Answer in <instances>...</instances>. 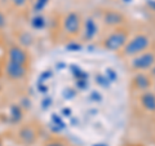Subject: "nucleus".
<instances>
[{
  "mask_svg": "<svg viewBox=\"0 0 155 146\" xmlns=\"http://www.w3.org/2000/svg\"><path fill=\"white\" fill-rule=\"evenodd\" d=\"M150 45V38L145 34H138L134 38H132L129 41L125 43L123 47V53L124 56L130 57V56H137L140 53L145 52Z\"/></svg>",
  "mask_w": 155,
  "mask_h": 146,
  "instance_id": "obj_1",
  "label": "nucleus"
},
{
  "mask_svg": "<svg viewBox=\"0 0 155 146\" xmlns=\"http://www.w3.org/2000/svg\"><path fill=\"white\" fill-rule=\"evenodd\" d=\"M127 41L128 32L123 28H119V30H115L113 34H110L104 40V48L107 51H118L120 48H123Z\"/></svg>",
  "mask_w": 155,
  "mask_h": 146,
  "instance_id": "obj_2",
  "label": "nucleus"
},
{
  "mask_svg": "<svg viewBox=\"0 0 155 146\" xmlns=\"http://www.w3.org/2000/svg\"><path fill=\"white\" fill-rule=\"evenodd\" d=\"M154 64H155V53L154 52H143L133 58L132 62H130V66H132V69H134V70L141 71V70L150 69Z\"/></svg>",
  "mask_w": 155,
  "mask_h": 146,
  "instance_id": "obj_3",
  "label": "nucleus"
},
{
  "mask_svg": "<svg viewBox=\"0 0 155 146\" xmlns=\"http://www.w3.org/2000/svg\"><path fill=\"white\" fill-rule=\"evenodd\" d=\"M81 28V17L79 13L70 12L64 19V30L69 35H78Z\"/></svg>",
  "mask_w": 155,
  "mask_h": 146,
  "instance_id": "obj_4",
  "label": "nucleus"
},
{
  "mask_svg": "<svg viewBox=\"0 0 155 146\" xmlns=\"http://www.w3.org/2000/svg\"><path fill=\"white\" fill-rule=\"evenodd\" d=\"M26 72H27V70H26L25 65H19V64H16V62L8 61V64L5 66V74L9 79H12V80L22 79V78L26 75Z\"/></svg>",
  "mask_w": 155,
  "mask_h": 146,
  "instance_id": "obj_5",
  "label": "nucleus"
},
{
  "mask_svg": "<svg viewBox=\"0 0 155 146\" xmlns=\"http://www.w3.org/2000/svg\"><path fill=\"white\" fill-rule=\"evenodd\" d=\"M9 61L16 62V64H19V65H26L28 61V56L22 48L14 45L9 49Z\"/></svg>",
  "mask_w": 155,
  "mask_h": 146,
  "instance_id": "obj_6",
  "label": "nucleus"
},
{
  "mask_svg": "<svg viewBox=\"0 0 155 146\" xmlns=\"http://www.w3.org/2000/svg\"><path fill=\"white\" fill-rule=\"evenodd\" d=\"M97 32H98V26H97L96 21L92 17H88L84 21V40L91 41L96 38Z\"/></svg>",
  "mask_w": 155,
  "mask_h": 146,
  "instance_id": "obj_7",
  "label": "nucleus"
},
{
  "mask_svg": "<svg viewBox=\"0 0 155 146\" xmlns=\"http://www.w3.org/2000/svg\"><path fill=\"white\" fill-rule=\"evenodd\" d=\"M104 22L105 25L107 26H119L124 22V17L123 14H120L119 12H115V11H107L104 14Z\"/></svg>",
  "mask_w": 155,
  "mask_h": 146,
  "instance_id": "obj_8",
  "label": "nucleus"
},
{
  "mask_svg": "<svg viewBox=\"0 0 155 146\" xmlns=\"http://www.w3.org/2000/svg\"><path fill=\"white\" fill-rule=\"evenodd\" d=\"M140 102H141L142 108L146 111H150V113L155 111V93H153V92L150 91L143 92L141 97H140Z\"/></svg>",
  "mask_w": 155,
  "mask_h": 146,
  "instance_id": "obj_9",
  "label": "nucleus"
},
{
  "mask_svg": "<svg viewBox=\"0 0 155 146\" xmlns=\"http://www.w3.org/2000/svg\"><path fill=\"white\" fill-rule=\"evenodd\" d=\"M133 84L140 91H146L151 85V79L143 72H138L137 75L133 78Z\"/></svg>",
  "mask_w": 155,
  "mask_h": 146,
  "instance_id": "obj_10",
  "label": "nucleus"
},
{
  "mask_svg": "<svg viewBox=\"0 0 155 146\" xmlns=\"http://www.w3.org/2000/svg\"><path fill=\"white\" fill-rule=\"evenodd\" d=\"M19 137H21V140L25 144L31 145L34 141L36 140V132L31 127H23L21 131H19Z\"/></svg>",
  "mask_w": 155,
  "mask_h": 146,
  "instance_id": "obj_11",
  "label": "nucleus"
},
{
  "mask_svg": "<svg viewBox=\"0 0 155 146\" xmlns=\"http://www.w3.org/2000/svg\"><path fill=\"white\" fill-rule=\"evenodd\" d=\"M45 18L43 17V16H35L32 18V21H31V25L34 28H36V30H41V28H44L45 27Z\"/></svg>",
  "mask_w": 155,
  "mask_h": 146,
  "instance_id": "obj_12",
  "label": "nucleus"
},
{
  "mask_svg": "<svg viewBox=\"0 0 155 146\" xmlns=\"http://www.w3.org/2000/svg\"><path fill=\"white\" fill-rule=\"evenodd\" d=\"M96 81H97V84L101 85V87H104V88H109L110 87V80L106 78L105 75H96Z\"/></svg>",
  "mask_w": 155,
  "mask_h": 146,
  "instance_id": "obj_13",
  "label": "nucleus"
},
{
  "mask_svg": "<svg viewBox=\"0 0 155 146\" xmlns=\"http://www.w3.org/2000/svg\"><path fill=\"white\" fill-rule=\"evenodd\" d=\"M48 2H49V0H36V2H35V5H34V12H35V13L41 12L43 9L45 8V5L48 4Z\"/></svg>",
  "mask_w": 155,
  "mask_h": 146,
  "instance_id": "obj_14",
  "label": "nucleus"
},
{
  "mask_svg": "<svg viewBox=\"0 0 155 146\" xmlns=\"http://www.w3.org/2000/svg\"><path fill=\"white\" fill-rule=\"evenodd\" d=\"M81 47L80 44H78V43H69V44L66 45V51H69V52H79V51H81Z\"/></svg>",
  "mask_w": 155,
  "mask_h": 146,
  "instance_id": "obj_15",
  "label": "nucleus"
},
{
  "mask_svg": "<svg viewBox=\"0 0 155 146\" xmlns=\"http://www.w3.org/2000/svg\"><path fill=\"white\" fill-rule=\"evenodd\" d=\"M76 87L81 91H85L89 88V84H88V80L87 79H78L76 80Z\"/></svg>",
  "mask_w": 155,
  "mask_h": 146,
  "instance_id": "obj_16",
  "label": "nucleus"
},
{
  "mask_svg": "<svg viewBox=\"0 0 155 146\" xmlns=\"http://www.w3.org/2000/svg\"><path fill=\"white\" fill-rule=\"evenodd\" d=\"M106 78L110 80V81H116L118 79V75L113 69H106Z\"/></svg>",
  "mask_w": 155,
  "mask_h": 146,
  "instance_id": "obj_17",
  "label": "nucleus"
},
{
  "mask_svg": "<svg viewBox=\"0 0 155 146\" xmlns=\"http://www.w3.org/2000/svg\"><path fill=\"white\" fill-rule=\"evenodd\" d=\"M89 100L91 101H96V102H100L101 100H102V96H101L98 92H96V91H93L92 93L89 95Z\"/></svg>",
  "mask_w": 155,
  "mask_h": 146,
  "instance_id": "obj_18",
  "label": "nucleus"
},
{
  "mask_svg": "<svg viewBox=\"0 0 155 146\" xmlns=\"http://www.w3.org/2000/svg\"><path fill=\"white\" fill-rule=\"evenodd\" d=\"M76 96V93H75V91L74 89H65V92H64V97L65 98H67V100H71V98H74V97Z\"/></svg>",
  "mask_w": 155,
  "mask_h": 146,
  "instance_id": "obj_19",
  "label": "nucleus"
},
{
  "mask_svg": "<svg viewBox=\"0 0 155 146\" xmlns=\"http://www.w3.org/2000/svg\"><path fill=\"white\" fill-rule=\"evenodd\" d=\"M45 146H65L64 142H61V141H51V142H48Z\"/></svg>",
  "mask_w": 155,
  "mask_h": 146,
  "instance_id": "obj_20",
  "label": "nucleus"
},
{
  "mask_svg": "<svg viewBox=\"0 0 155 146\" xmlns=\"http://www.w3.org/2000/svg\"><path fill=\"white\" fill-rule=\"evenodd\" d=\"M13 3L16 4L17 7H22V5H25L26 0H13Z\"/></svg>",
  "mask_w": 155,
  "mask_h": 146,
  "instance_id": "obj_21",
  "label": "nucleus"
},
{
  "mask_svg": "<svg viewBox=\"0 0 155 146\" xmlns=\"http://www.w3.org/2000/svg\"><path fill=\"white\" fill-rule=\"evenodd\" d=\"M51 102H52V100L51 98H47V100H44V101H43V108H49V106H51Z\"/></svg>",
  "mask_w": 155,
  "mask_h": 146,
  "instance_id": "obj_22",
  "label": "nucleus"
},
{
  "mask_svg": "<svg viewBox=\"0 0 155 146\" xmlns=\"http://www.w3.org/2000/svg\"><path fill=\"white\" fill-rule=\"evenodd\" d=\"M147 5L153 9V11H155V0H147Z\"/></svg>",
  "mask_w": 155,
  "mask_h": 146,
  "instance_id": "obj_23",
  "label": "nucleus"
},
{
  "mask_svg": "<svg viewBox=\"0 0 155 146\" xmlns=\"http://www.w3.org/2000/svg\"><path fill=\"white\" fill-rule=\"evenodd\" d=\"M62 114H64L65 116H70L71 115V109H64L62 110Z\"/></svg>",
  "mask_w": 155,
  "mask_h": 146,
  "instance_id": "obj_24",
  "label": "nucleus"
},
{
  "mask_svg": "<svg viewBox=\"0 0 155 146\" xmlns=\"http://www.w3.org/2000/svg\"><path fill=\"white\" fill-rule=\"evenodd\" d=\"M150 69H151V75H153V76H155V64H154L151 67H150Z\"/></svg>",
  "mask_w": 155,
  "mask_h": 146,
  "instance_id": "obj_25",
  "label": "nucleus"
},
{
  "mask_svg": "<svg viewBox=\"0 0 155 146\" xmlns=\"http://www.w3.org/2000/svg\"><path fill=\"white\" fill-rule=\"evenodd\" d=\"M92 146H109V145H106V144H94V145H92Z\"/></svg>",
  "mask_w": 155,
  "mask_h": 146,
  "instance_id": "obj_26",
  "label": "nucleus"
},
{
  "mask_svg": "<svg viewBox=\"0 0 155 146\" xmlns=\"http://www.w3.org/2000/svg\"><path fill=\"white\" fill-rule=\"evenodd\" d=\"M124 2H125V3H128V2H130V0H124Z\"/></svg>",
  "mask_w": 155,
  "mask_h": 146,
  "instance_id": "obj_27",
  "label": "nucleus"
}]
</instances>
